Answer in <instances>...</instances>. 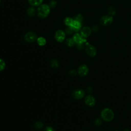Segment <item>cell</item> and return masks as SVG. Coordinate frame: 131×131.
Returning a JSON list of instances; mask_svg holds the SVG:
<instances>
[{
  "label": "cell",
  "mask_w": 131,
  "mask_h": 131,
  "mask_svg": "<svg viewBox=\"0 0 131 131\" xmlns=\"http://www.w3.org/2000/svg\"><path fill=\"white\" fill-rule=\"evenodd\" d=\"M100 116L103 120L106 122H110L114 118V113L111 108L106 107L101 111Z\"/></svg>",
  "instance_id": "cell-1"
},
{
  "label": "cell",
  "mask_w": 131,
  "mask_h": 131,
  "mask_svg": "<svg viewBox=\"0 0 131 131\" xmlns=\"http://www.w3.org/2000/svg\"><path fill=\"white\" fill-rule=\"evenodd\" d=\"M50 12V7L47 4L40 5L37 9L38 16L41 18H44L48 16Z\"/></svg>",
  "instance_id": "cell-2"
},
{
  "label": "cell",
  "mask_w": 131,
  "mask_h": 131,
  "mask_svg": "<svg viewBox=\"0 0 131 131\" xmlns=\"http://www.w3.org/2000/svg\"><path fill=\"white\" fill-rule=\"evenodd\" d=\"M85 51L87 54L91 57L95 56L97 53V50L95 47L92 45L88 44L86 46Z\"/></svg>",
  "instance_id": "cell-3"
},
{
  "label": "cell",
  "mask_w": 131,
  "mask_h": 131,
  "mask_svg": "<svg viewBox=\"0 0 131 131\" xmlns=\"http://www.w3.org/2000/svg\"><path fill=\"white\" fill-rule=\"evenodd\" d=\"M89 72V68L88 66L85 64H83L80 65L78 69V73L79 76L83 77L86 76Z\"/></svg>",
  "instance_id": "cell-4"
},
{
  "label": "cell",
  "mask_w": 131,
  "mask_h": 131,
  "mask_svg": "<svg viewBox=\"0 0 131 131\" xmlns=\"http://www.w3.org/2000/svg\"><path fill=\"white\" fill-rule=\"evenodd\" d=\"M113 18L111 16H102L100 20V23L103 26H108L112 24L113 22Z\"/></svg>",
  "instance_id": "cell-5"
},
{
  "label": "cell",
  "mask_w": 131,
  "mask_h": 131,
  "mask_svg": "<svg viewBox=\"0 0 131 131\" xmlns=\"http://www.w3.org/2000/svg\"><path fill=\"white\" fill-rule=\"evenodd\" d=\"M25 39L27 42H34L36 39H37L36 34L33 32H29L25 34Z\"/></svg>",
  "instance_id": "cell-6"
},
{
  "label": "cell",
  "mask_w": 131,
  "mask_h": 131,
  "mask_svg": "<svg viewBox=\"0 0 131 131\" xmlns=\"http://www.w3.org/2000/svg\"><path fill=\"white\" fill-rule=\"evenodd\" d=\"M72 38L74 40L75 43L77 45L84 43L86 42L85 38L83 37L81 34H79L78 33L75 34Z\"/></svg>",
  "instance_id": "cell-7"
},
{
  "label": "cell",
  "mask_w": 131,
  "mask_h": 131,
  "mask_svg": "<svg viewBox=\"0 0 131 131\" xmlns=\"http://www.w3.org/2000/svg\"><path fill=\"white\" fill-rule=\"evenodd\" d=\"M85 95V92L82 89H76L74 90L72 93V95L74 98L77 99H80L82 98Z\"/></svg>",
  "instance_id": "cell-8"
},
{
  "label": "cell",
  "mask_w": 131,
  "mask_h": 131,
  "mask_svg": "<svg viewBox=\"0 0 131 131\" xmlns=\"http://www.w3.org/2000/svg\"><path fill=\"white\" fill-rule=\"evenodd\" d=\"M84 102L87 105L92 107L96 104L95 98L92 95H88L85 97L84 99Z\"/></svg>",
  "instance_id": "cell-9"
},
{
  "label": "cell",
  "mask_w": 131,
  "mask_h": 131,
  "mask_svg": "<svg viewBox=\"0 0 131 131\" xmlns=\"http://www.w3.org/2000/svg\"><path fill=\"white\" fill-rule=\"evenodd\" d=\"M65 33L62 30H58L55 33V38L56 40L58 42H62L65 38Z\"/></svg>",
  "instance_id": "cell-10"
},
{
  "label": "cell",
  "mask_w": 131,
  "mask_h": 131,
  "mask_svg": "<svg viewBox=\"0 0 131 131\" xmlns=\"http://www.w3.org/2000/svg\"><path fill=\"white\" fill-rule=\"evenodd\" d=\"M92 30L88 27H84L80 30V34L84 38L88 37L91 34Z\"/></svg>",
  "instance_id": "cell-11"
},
{
  "label": "cell",
  "mask_w": 131,
  "mask_h": 131,
  "mask_svg": "<svg viewBox=\"0 0 131 131\" xmlns=\"http://www.w3.org/2000/svg\"><path fill=\"white\" fill-rule=\"evenodd\" d=\"M70 27L72 28V29L74 30V31L77 32L81 29V24L80 22H79L74 19Z\"/></svg>",
  "instance_id": "cell-12"
},
{
  "label": "cell",
  "mask_w": 131,
  "mask_h": 131,
  "mask_svg": "<svg viewBox=\"0 0 131 131\" xmlns=\"http://www.w3.org/2000/svg\"><path fill=\"white\" fill-rule=\"evenodd\" d=\"M43 0H28L29 4L32 6H39Z\"/></svg>",
  "instance_id": "cell-13"
},
{
  "label": "cell",
  "mask_w": 131,
  "mask_h": 131,
  "mask_svg": "<svg viewBox=\"0 0 131 131\" xmlns=\"http://www.w3.org/2000/svg\"><path fill=\"white\" fill-rule=\"evenodd\" d=\"M37 43L39 46H43L46 45V40L43 37H40L37 38Z\"/></svg>",
  "instance_id": "cell-14"
},
{
  "label": "cell",
  "mask_w": 131,
  "mask_h": 131,
  "mask_svg": "<svg viewBox=\"0 0 131 131\" xmlns=\"http://www.w3.org/2000/svg\"><path fill=\"white\" fill-rule=\"evenodd\" d=\"M27 14H28V15L32 17V16H33L35 14V9L33 7H29L27 9Z\"/></svg>",
  "instance_id": "cell-15"
},
{
  "label": "cell",
  "mask_w": 131,
  "mask_h": 131,
  "mask_svg": "<svg viewBox=\"0 0 131 131\" xmlns=\"http://www.w3.org/2000/svg\"><path fill=\"white\" fill-rule=\"evenodd\" d=\"M73 19L70 17H66L65 19H64V23L65 24V25L68 27H70L71 24H72L73 21Z\"/></svg>",
  "instance_id": "cell-16"
},
{
  "label": "cell",
  "mask_w": 131,
  "mask_h": 131,
  "mask_svg": "<svg viewBox=\"0 0 131 131\" xmlns=\"http://www.w3.org/2000/svg\"><path fill=\"white\" fill-rule=\"evenodd\" d=\"M66 44L69 47H72L74 45H75V42L74 41V40L73 39V38H68L67 40H66Z\"/></svg>",
  "instance_id": "cell-17"
},
{
  "label": "cell",
  "mask_w": 131,
  "mask_h": 131,
  "mask_svg": "<svg viewBox=\"0 0 131 131\" xmlns=\"http://www.w3.org/2000/svg\"><path fill=\"white\" fill-rule=\"evenodd\" d=\"M107 12H108V14L111 15H114L115 14V12H116V10H115V9L113 7H110L108 8V10H107Z\"/></svg>",
  "instance_id": "cell-18"
},
{
  "label": "cell",
  "mask_w": 131,
  "mask_h": 131,
  "mask_svg": "<svg viewBox=\"0 0 131 131\" xmlns=\"http://www.w3.org/2000/svg\"><path fill=\"white\" fill-rule=\"evenodd\" d=\"M51 66L54 68H56L58 67L59 64L58 61L55 59H52L51 61Z\"/></svg>",
  "instance_id": "cell-19"
},
{
  "label": "cell",
  "mask_w": 131,
  "mask_h": 131,
  "mask_svg": "<svg viewBox=\"0 0 131 131\" xmlns=\"http://www.w3.org/2000/svg\"><path fill=\"white\" fill-rule=\"evenodd\" d=\"M102 120L100 118H96L94 121V124L96 126H100L102 124Z\"/></svg>",
  "instance_id": "cell-20"
},
{
  "label": "cell",
  "mask_w": 131,
  "mask_h": 131,
  "mask_svg": "<svg viewBox=\"0 0 131 131\" xmlns=\"http://www.w3.org/2000/svg\"><path fill=\"white\" fill-rule=\"evenodd\" d=\"M5 61L2 59L0 58V71L3 70L5 68Z\"/></svg>",
  "instance_id": "cell-21"
},
{
  "label": "cell",
  "mask_w": 131,
  "mask_h": 131,
  "mask_svg": "<svg viewBox=\"0 0 131 131\" xmlns=\"http://www.w3.org/2000/svg\"><path fill=\"white\" fill-rule=\"evenodd\" d=\"M75 20H77V21H78L79 22L81 23V21L83 20V16H82V15L81 14H80L77 15L76 16L75 18Z\"/></svg>",
  "instance_id": "cell-22"
},
{
  "label": "cell",
  "mask_w": 131,
  "mask_h": 131,
  "mask_svg": "<svg viewBox=\"0 0 131 131\" xmlns=\"http://www.w3.org/2000/svg\"><path fill=\"white\" fill-rule=\"evenodd\" d=\"M74 30L72 29V28L71 27H68L66 29V33L67 34H71L73 32Z\"/></svg>",
  "instance_id": "cell-23"
},
{
  "label": "cell",
  "mask_w": 131,
  "mask_h": 131,
  "mask_svg": "<svg viewBox=\"0 0 131 131\" xmlns=\"http://www.w3.org/2000/svg\"><path fill=\"white\" fill-rule=\"evenodd\" d=\"M43 126V124L41 122H37L35 125V127L37 129H40Z\"/></svg>",
  "instance_id": "cell-24"
},
{
  "label": "cell",
  "mask_w": 131,
  "mask_h": 131,
  "mask_svg": "<svg viewBox=\"0 0 131 131\" xmlns=\"http://www.w3.org/2000/svg\"><path fill=\"white\" fill-rule=\"evenodd\" d=\"M56 2H55V1H52L50 2V5H49V6L50 8H54L56 7Z\"/></svg>",
  "instance_id": "cell-25"
},
{
  "label": "cell",
  "mask_w": 131,
  "mask_h": 131,
  "mask_svg": "<svg viewBox=\"0 0 131 131\" xmlns=\"http://www.w3.org/2000/svg\"><path fill=\"white\" fill-rule=\"evenodd\" d=\"M84 43H81V44H78L77 45V48L79 50H82L84 48Z\"/></svg>",
  "instance_id": "cell-26"
},
{
  "label": "cell",
  "mask_w": 131,
  "mask_h": 131,
  "mask_svg": "<svg viewBox=\"0 0 131 131\" xmlns=\"http://www.w3.org/2000/svg\"><path fill=\"white\" fill-rule=\"evenodd\" d=\"M70 74L71 75V76H74L76 75V71L74 70H72L70 71Z\"/></svg>",
  "instance_id": "cell-27"
},
{
  "label": "cell",
  "mask_w": 131,
  "mask_h": 131,
  "mask_svg": "<svg viewBox=\"0 0 131 131\" xmlns=\"http://www.w3.org/2000/svg\"><path fill=\"white\" fill-rule=\"evenodd\" d=\"M99 30V27L97 26H94L92 28V30L94 32H97Z\"/></svg>",
  "instance_id": "cell-28"
},
{
  "label": "cell",
  "mask_w": 131,
  "mask_h": 131,
  "mask_svg": "<svg viewBox=\"0 0 131 131\" xmlns=\"http://www.w3.org/2000/svg\"><path fill=\"white\" fill-rule=\"evenodd\" d=\"M86 91H87V92L89 93H91L92 92V91H93V89H92V88L91 87V86L88 87V88H86Z\"/></svg>",
  "instance_id": "cell-29"
},
{
  "label": "cell",
  "mask_w": 131,
  "mask_h": 131,
  "mask_svg": "<svg viewBox=\"0 0 131 131\" xmlns=\"http://www.w3.org/2000/svg\"><path fill=\"white\" fill-rule=\"evenodd\" d=\"M45 131H54V129L52 127L49 126V127H47L46 128Z\"/></svg>",
  "instance_id": "cell-30"
},
{
  "label": "cell",
  "mask_w": 131,
  "mask_h": 131,
  "mask_svg": "<svg viewBox=\"0 0 131 131\" xmlns=\"http://www.w3.org/2000/svg\"><path fill=\"white\" fill-rule=\"evenodd\" d=\"M123 131H130L129 130H128V129H124V130H123Z\"/></svg>",
  "instance_id": "cell-31"
},
{
  "label": "cell",
  "mask_w": 131,
  "mask_h": 131,
  "mask_svg": "<svg viewBox=\"0 0 131 131\" xmlns=\"http://www.w3.org/2000/svg\"><path fill=\"white\" fill-rule=\"evenodd\" d=\"M1 0H0V3H1Z\"/></svg>",
  "instance_id": "cell-32"
},
{
  "label": "cell",
  "mask_w": 131,
  "mask_h": 131,
  "mask_svg": "<svg viewBox=\"0 0 131 131\" xmlns=\"http://www.w3.org/2000/svg\"><path fill=\"white\" fill-rule=\"evenodd\" d=\"M115 131H118V130H115Z\"/></svg>",
  "instance_id": "cell-33"
}]
</instances>
